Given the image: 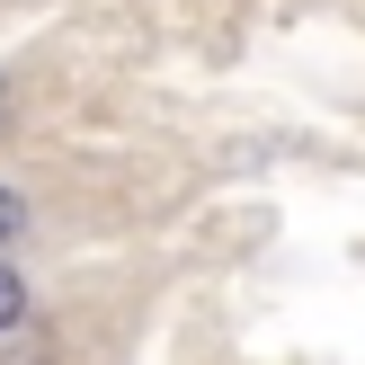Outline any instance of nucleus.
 <instances>
[{"label": "nucleus", "instance_id": "obj_2", "mask_svg": "<svg viewBox=\"0 0 365 365\" xmlns=\"http://www.w3.org/2000/svg\"><path fill=\"white\" fill-rule=\"evenodd\" d=\"M18 232H27V205H18V196H9V187H0V250H9V241H18Z\"/></svg>", "mask_w": 365, "mask_h": 365}, {"label": "nucleus", "instance_id": "obj_1", "mask_svg": "<svg viewBox=\"0 0 365 365\" xmlns=\"http://www.w3.org/2000/svg\"><path fill=\"white\" fill-rule=\"evenodd\" d=\"M18 312H27V285H18L9 267H0V330H18Z\"/></svg>", "mask_w": 365, "mask_h": 365}]
</instances>
